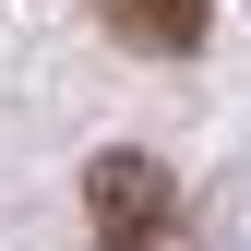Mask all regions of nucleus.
Returning <instances> with one entry per match:
<instances>
[{
    "instance_id": "obj_2",
    "label": "nucleus",
    "mask_w": 251,
    "mask_h": 251,
    "mask_svg": "<svg viewBox=\"0 0 251 251\" xmlns=\"http://www.w3.org/2000/svg\"><path fill=\"white\" fill-rule=\"evenodd\" d=\"M108 12V36H132L155 60H179V48H203V24H215V0H96Z\"/></svg>"
},
{
    "instance_id": "obj_1",
    "label": "nucleus",
    "mask_w": 251,
    "mask_h": 251,
    "mask_svg": "<svg viewBox=\"0 0 251 251\" xmlns=\"http://www.w3.org/2000/svg\"><path fill=\"white\" fill-rule=\"evenodd\" d=\"M84 215H96V251H192L179 192H168L155 155H96L84 168Z\"/></svg>"
}]
</instances>
